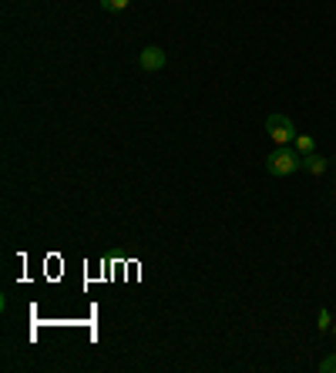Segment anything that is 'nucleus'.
<instances>
[{
	"label": "nucleus",
	"mask_w": 336,
	"mask_h": 373,
	"mask_svg": "<svg viewBox=\"0 0 336 373\" xmlns=\"http://www.w3.org/2000/svg\"><path fill=\"white\" fill-rule=\"evenodd\" d=\"M320 370H323V373H336V353L323 357V363H320Z\"/></svg>",
	"instance_id": "6e6552de"
},
{
	"label": "nucleus",
	"mask_w": 336,
	"mask_h": 373,
	"mask_svg": "<svg viewBox=\"0 0 336 373\" xmlns=\"http://www.w3.org/2000/svg\"><path fill=\"white\" fill-rule=\"evenodd\" d=\"M299 162H303V155L293 145H276V152H269V158H266V172L269 175H293V172H299Z\"/></svg>",
	"instance_id": "f257e3e1"
},
{
	"label": "nucleus",
	"mask_w": 336,
	"mask_h": 373,
	"mask_svg": "<svg viewBox=\"0 0 336 373\" xmlns=\"http://www.w3.org/2000/svg\"><path fill=\"white\" fill-rule=\"evenodd\" d=\"M299 168H303V172H310V175H323V172H326V158L320 152H310V155H303Z\"/></svg>",
	"instance_id": "20e7f679"
},
{
	"label": "nucleus",
	"mask_w": 336,
	"mask_h": 373,
	"mask_svg": "<svg viewBox=\"0 0 336 373\" xmlns=\"http://www.w3.org/2000/svg\"><path fill=\"white\" fill-rule=\"evenodd\" d=\"M266 135L276 145H293L296 142V125L289 121V115H269L266 118Z\"/></svg>",
	"instance_id": "f03ea898"
},
{
	"label": "nucleus",
	"mask_w": 336,
	"mask_h": 373,
	"mask_svg": "<svg viewBox=\"0 0 336 373\" xmlns=\"http://www.w3.org/2000/svg\"><path fill=\"white\" fill-rule=\"evenodd\" d=\"M333 336H336V320H333Z\"/></svg>",
	"instance_id": "1a4fd4ad"
},
{
	"label": "nucleus",
	"mask_w": 336,
	"mask_h": 373,
	"mask_svg": "<svg viewBox=\"0 0 336 373\" xmlns=\"http://www.w3.org/2000/svg\"><path fill=\"white\" fill-rule=\"evenodd\" d=\"M128 4L131 0H101V11L118 13V11H128Z\"/></svg>",
	"instance_id": "0eeeda50"
},
{
	"label": "nucleus",
	"mask_w": 336,
	"mask_h": 373,
	"mask_svg": "<svg viewBox=\"0 0 336 373\" xmlns=\"http://www.w3.org/2000/svg\"><path fill=\"white\" fill-rule=\"evenodd\" d=\"M316 330H320V333L333 330V316H330V309H320V316H316Z\"/></svg>",
	"instance_id": "423d86ee"
},
{
	"label": "nucleus",
	"mask_w": 336,
	"mask_h": 373,
	"mask_svg": "<svg viewBox=\"0 0 336 373\" xmlns=\"http://www.w3.org/2000/svg\"><path fill=\"white\" fill-rule=\"evenodd\" d=\"M165 51H162V48H155V44H152V48H145L142 54H138V65H142V71H148V74H155V71H162V67H165Z\"/></svg>",
	"instance_id": "7ed1b4c3"
},
{
	"label": "nucleus",
	"mask_w": 336,
	"mask_h": 373,
	"mask_svg": "<svg viewBox=\"0 0 336 373\" xmlns=\"http://www.w3.org/2000/svg\"><path fill=\"white\" fill-rule=\"evenodd\" d=\"M293 148H296L299 155H310V152H316V138H313V135H296Z\"/></svg>",
	"instance_id": "39448f33"
}]
</instances>
